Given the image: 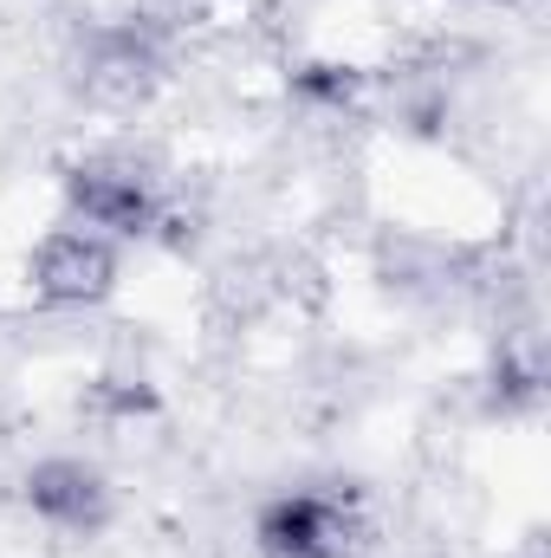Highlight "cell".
Returning <instances> with one entry per match:
<instances>
[{
    "label": "cell",
    "instance_id": "1",
    "mask_svg": "<svg viewBox=\"0 0 551 558\" xmlns=\"http://www.w3.org/2000/svg\"><path fill=\"white\" fill-rule=\"evenodd\" d=\"M59 189H65L72 221L91 228V234H105V241H137L162 215L156 175L143 162H131V156H78Z\"/></svg>",
    "mask_w": 551,
    "mask_h": 558
},
{
    "label": "cell",
    "instance_id": "2",
    "mask_svg": "<svg viewBox=\"0 0 551 558\" xmlns=\"http://www.w3.org/2000/svg\"><path fill=\"white\" fill-rule=\"evenodd\" d=\"M20 500L39 526L65 533V539H98L118 520V487L98 461L85 454H46L20 474Z\"/></svg>",
    "mask_w": 551,
    "mask_h": 558
},
{
    "label": "cell",
    "instance_id": "3",
    "mask_svg": "<svg viewBox=\"0 0 551 558\" xmlns=\"http://www.w3.org/2000/svg\"><path fill=\"white\" fill-rule=\"evenodd\" d=\"M118 241L91 234V228H52L33 260H26V286L39 305L52 312H85V305H105L118 292Z\"/></svg>",
    "mask_w": 551,
    "mask_h": 558
},
{
    "label": "cell",
    "instance_id": "4",
    "mask_svg": "<svg viewBox=\"0 0 551 558\" xmlns=\"http://www.w3.org/2000/svg\"><path fill=\"white\" fill-rule=\"evenodd\" d=\"M254 546L260 558H351L357 553V513L338 494H273L254 513Z\"/></svg>",
    "mask_w": 551,
    "mask_h": 558
},
{
    "label": "cell",
    "instance_id": "5",
    "mask_svg": "<svg viewBox=\"0 0 551 558\" xmlns=\"http://www.w3.org/2000/svg\"><path fill=\"white\" fill-rule=\"evenodd\" d=\"M162 85V46L149 26H105L85 46V92L98 105H143Z\"/></svg>",
    "mask_w": 551,
    "mask_h": 558
},
{
    "label": "cell",
    "instance_id": "6",
    "mask_svg": "<svg viewBox=\"0 0 551 558\" xmlns=\"http://www.w3.org/2000/svg\"><path fill=\"white\" fill-rule=\"evenodd\" d=\"M500 7H506V0H500Z\"/></svg>",
    "mask_w": 551,
    "mask_h": 558
}]
</instances>
